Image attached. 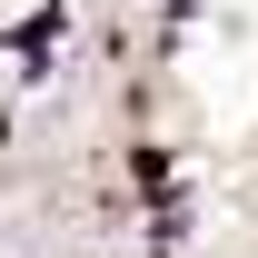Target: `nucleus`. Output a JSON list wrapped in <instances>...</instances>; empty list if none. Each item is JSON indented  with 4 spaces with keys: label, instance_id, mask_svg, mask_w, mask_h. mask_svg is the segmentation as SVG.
Wrapping results in <instances>:
<instances>
[]
</instances>
